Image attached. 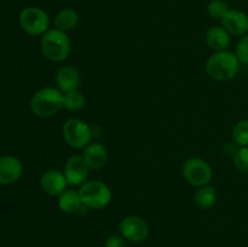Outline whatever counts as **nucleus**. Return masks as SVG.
Listing matches in <instances>:
<instances>
[{"label":"nucleus","instance_id":"obj_1","mask_svg":"<svg viewBox=\"0 0 248 247\" xmlns=\"http://www.w3.org/2000/svg\"><path fill=\"white\" fill-rule=\"evenodd\" d=\"M240 61L232 51H217L206 62V73L217 81H229L240 70Z\"/></svg>","mask_w":248,"mask_h":247},{"label":"nucleus","instance_id":"obj_2","mask_svg":"<svg viewBox=\"0 0 248 247\" xmlns=\"http://www.w3.org/2000/svg\"><path fill=\"white\" fill-rule=\"evenodd\" d=\"M41 51L51 62H63L69 57L72 44L65 31L48 29L41 38Z\"/></svg>","mask_w":248,"mask_h":247},{"label":"nucleus","instance_id":"obj_3","mask_svg":"<svg viewBox=\"0 0 248 247\" xmlns=\"http://www.w3.org/2000/svg\"><path fill=\"white\" fill-rule=\"evenodd\" d=\"M63 108V93L55 87H43L33 94L31 109L39 118H51Z\"/></svg>","mask_w":248,"mask_h":247},{"label":"nucleus","instance_id":"obj_4","mask_svg":"<svg viewBox=\"0 0 248 247\" xmlns=\"http://www.w3.org/2000/svg\"><path fill=\"white\" fill-rule=\"evenodd\" d=\"M79 195L82 205L92 210H102L111 201V191L102 181H89L80 185Z\"/></svg>","mask_w":248,"mask_h":247},{"label":"nucleus","instance_id":"obj_5","mask_svg":"<svg viewBox=\"0 0 248 247\" xmlns=\"http://www.w3.org/2000/svg\"><path fill=\"white\" fill-rule=\"evenodd\" d=\"M62 135L64 142L74 149H84L92 139V131L89 124L77 118L69 119L63 124Z\"/></svg>","mask_w":248,"mask_h":247},{"label":"nucleus","instance_id":"obj_6","mask_svg":"<svg viewBox=\"0 0 248 247\" xmlns=\"http://www.w3.org/2000/svg\"><path fill=\"white\" fill-rule=\"evenodd\" d=\"M19 26L29 35H44L50 27V17L43 9L36 6L26 7L18 17Z\"/></svg>","mask_w":248,"mask_h":247},{"label":"nucleus","instance_id":"obj_7","mask_svg":"<svg viewBox=\"0 0 248 247\" xmlns=\"http://www.w3.org/2000/svg\"><path fill=\"white\" fill-rule=\"evenodd\" d=\"M182 173L190 185L198 188L210 184L213 176L210 165L200 157H190L186 160L182 169Z\"/></svg>","mask_w":248,"mask_h":247},{"label":"nucleus","instance_id":"obj_8","mask_svg":"<svg viewBox=\"0 0 248 247\" xmlns=\"http://www.w3.org/2000/svg\"><path fill=\"white\" fill-rule=\"evenodd\" d=\"M119 232L126 240L131 242H142L149 235V225L147 220L138 216H128L121 219Z\"/></svg>","mask_w":248,"mask_h":247},{"label":"nucleus","instance_id":"obj_9","mask_svg":"<svg viewBox=\"0 0 248 247\" xmlns=\"http://www.w3.org/2000/svg\"><path fill=\"white\" fill-rule=\"evenodd\" d=\"M89 169L82 155H73L68 159L63 173L67 178L68 184L82 185L89 176Z\"/></svg>","mask_w":248,"mask_h":247},{"label":"nucleus","instance_id":"obj_10","mask_svg":"<svg viewBox=\"0 0 248 247\" xmlns=\"http://www.w3.org/2000/svg\"><path fill=\"white\" fill-rule=\"evenodd\" d=\"M23 173V165L19 159L12 155L0 156V184L9 185L21 178Z\"/></svg>","mask_w":248,"mask_h":247},{"label":"nucleus","instance_id":"obj_11","mask_svg":"<svg viewBox=\"0 0 248 247\" xmlns=\"http://www.w3.org/2000/svg\"><path fill=\"white\" fill-rule=\"evenodd\" d=\"M222 24L230 35L244 36L248 33V16L241 10L229 9L223 17Z\"/></svg>","mask_w":248,"mask_h":247},{"label":"nucleus","instance_id":"obj_12","mask_svg":"<svg viewBox=\"0 0 248 247\" xmlns=\"http://www.w3.org/2000/svg\"><path fill=\"white\" fill-rule=\"evenodd\" d=\"M67 184L64 173L57 170H48L40 178L41 189L50 196H60L65 190Z\"/></svg>","mask_w":248,"mask_h":247},{"label":"nucleus","instance_id":"obj_13","mask_svg":"<svg viewBox=\"0 0 248 247\" xmlns=\"http://www.w3.org/2000/svg\"><path fill=\"white\" fill-rule=\"evenodd\" d=\"M56 84L62 93L74 91L80 85V73L73 65H63L56 73Z\"/></svg>","mask_w":248,"mask_h":247},{"label":"nucleus","instance_id":"obj_14","mask_svg":"<svg viewBox=\"0 0 248 247\" xmlns=\"http://www.w3.org/2000/svg\"><path fill=\"white\" fill-rule=\"evenodd\" d=\"M82 157L90 169L101 170L108 162V152L101 143H90L86 148H84Z\"/></svg>","mask_w":248,"mask_h":247},{"label":"nucleus","instance_id":"obj_15","mask_svg":"<svg viewBox=\"0 0 248 247\" xmlns=\"http://www.w3.org/2000/svg\"><path fill=\"white\" fill-rule=\"evenodd\" d=\"M206 41H207V45L217 52V51L227 50L230 45L232 38L224 27H212L207 31Z\"/></svg>","mask_w":248,"mask_h":247},{"label":"nucleus","instance_id":"obj_16","mask_svg":"<svg viewBox=\"0 0 248 247\" xmlns=\"http://www.w3.org/2000/svg\"><path fill=\"white\" fill-rule=\"evenodd\" d=\"M58 206L61 210L68 215H75L79 211H81L82 205L81 198L79 195V191L77 190H64L58 196Z\"/></svg>","mask_w":248,"mask_h":247},{"label":"nucleus","instance_id":"obj_17","mask_svg":"<svg viewBox=\"0 0 248 247\" xmlns=\"http://www.w3.org/2000/svg\"><path fill=\"white\" fill-rule=\"evenodd\" d=\"M79 23V14L73 9H63L56 15L55 26L62 31H73Z\"/></svg>","mask_w":248,"mask_h":247},{"label":"nucleus","instance_id":"obj_18","mask_svg":"<svg viewBox=\"0 0 248 247\" xmlns=\"http://www.w3.org/2000/svg\"><path fill=\"white\" fill-rule=\"evenodd\" d=\"M217 201V193L216 189L212 185L207 184V185L200 186L195 193V202L198 207L202 208V210H207L211 208Z\"/></svg>","mask_w":248,"mask_h":247},{"label":"nucleus","instance_id":"obj_19","mask_svg":"<svg viewBox=\"0 0 248 247\" xmlns=\"http://www.w3.org/2000/svg\"><path fill=\"white\" fill-rule=\"evenodd\" d=\"M85 107V97L78 90L63 93V108L69 111H79Z\"/></svg>","mask_w":248,"mask_h":247},{"label":"nucleus","instance_id":"obj_20","mask_svg":"<svg viewBox=\"0 0 248 247\" xmlns=\"http://www.w3.org/2000/svg\"><path fill=\"white\" fill-rule=\"evenodd\" d=\"M232 139L240 147H248V120H241L232 128Z\"/></svg>","mask_w":248,"mask_h":247},{"label":"nucleus","instance_id":"obj_21","mask_svg":"<svg viewBox=\"0 0 248 247\" xmlns=\"http://www.w3.org/2000/svg\"><path fill=\"white\" fill-rule=\"evenodd\" d=\"M228 11H229V6L224 0H211L207 5L208 15L215 19L222 21Z\"/></svg>","mask_w":248,"mask_h":247},{"label":"nucleus","instance_id":"obj_22","mask_svg":"<svg viewBox=\"0 0 248 247\" xmlns=\"http://www.w3.org/2000/svg\"><path fill=\"white\" fill-rule=\"evenodd\" d=\"M234 165L242 174H248V147H240L235 152Z\"/></svg>","mask_w":248,"mask_h":247},{"label":"nucleus","instance_id":"obj_23","mask_svg":"<svg viewBox=\"0 0 248 247\" xmlns=\"http://www.w3.org/2000/svg\"><path fill=\"white\" fill-rule=\"evenodd\" d=\"M236 56L239 58L240 63L248 65V34L240 39L236 47Z\"/></svg>","mask_w":248,"mask_h":247},{"label":"nucleus","instance_id":"obj_24","mask_svg":"<svg viewBox=\"0 0 248 247\" xmlns=\"http://www.w3.org/2000/svg\"><path fill=\"white\" fill-rule=\"evenodd\" d=\"M125 240L126 239L123 235H110V236L106 240L104 247H126Z\"/></svg>","mask_w":248,"mask_h":247}]
</instances>
